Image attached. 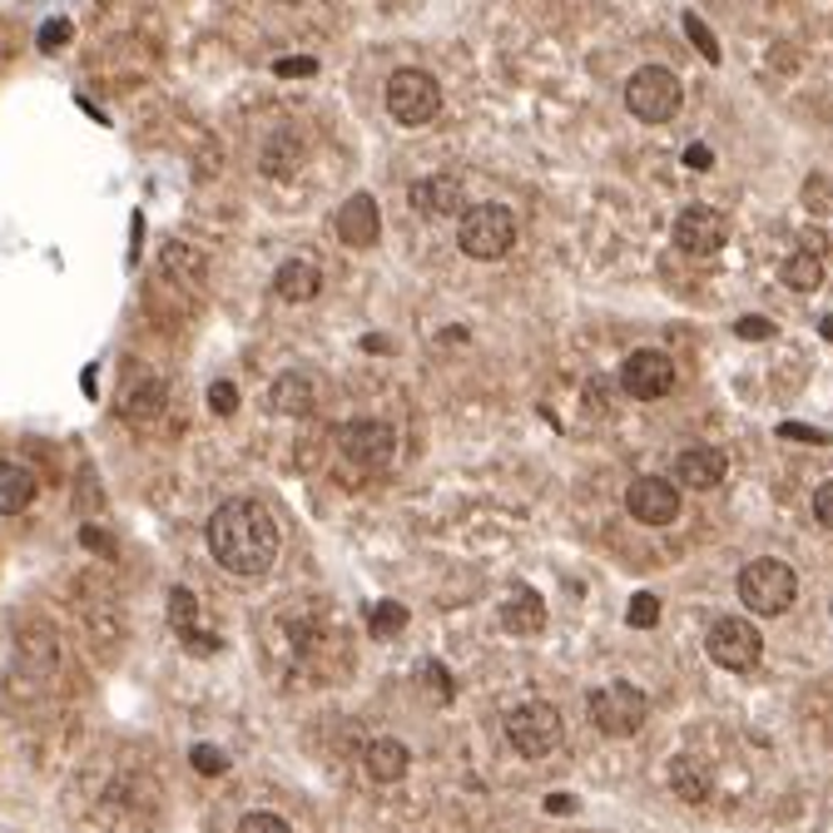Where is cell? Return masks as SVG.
Listing matches in <instances>:
<instances>
[{
    "instance_id": "cell-24",
    "label": "cell",
    "mask_w": 833,
    "mask_h": 833,
    "mask_svg": "<svg viewBox=\"0 0 833 833\" xmlns=\"http://www.w3.org/2000/svg\"><path fill=\"white\" fill-rule=\"evenodd\" d=\"M779 278H784V288H794V293H814V288L824 283V259L799 249V253H789V259H784Z\"/></svg>"
},
{
    "instance_id": "cell-39",
    "label": "cell",
    "mask_w": 833,
    "mask_h": 833,
    "mask_svg": "<svg viewBox=\"0 0 833 833\" xmlns=\"http://www.w3.org/2000/svg\"><path fill=\"white\" fill-rule=\"evenodd\" d=\"M611 382H605V378H591V388H585V402H591V408L595 412H605V408H611Z\"/></svg>"
},
{
    "instance_id": "cell-5",
    "label": "cell",
    "mask_w": 833,
    "mask_h": 833,
    "mask_svg": "<svg viewBox=\"0 0 833 833\" xmlns=\"http://www.w3.org/2000/svg\"><path fill=\"white\" fill-rule=\"evenodd\" d=\"M591 720H595V730L611 734V740H630V734L645 730L650 700H645V690H635L630 680H615V685L591 694Z\"/></svg>"
},
{
    "instance_id": "cell-34",
    "label": "cell",
    "mask_w": 833,
    "mask_h": 833,
    "mask_svg": "<svg viewBox=\"0 0 833 833\" xmlns=\"http://www.w3.org/2000/svg\"><path fill=\"white\" fill-rule=\"evenodd\" d=\"M209 408L219 412V416L239 412V392H233V382H213V388H209Z\"/></svg>"
},
{
    "instance_id": "cell-30",
    "label": "cell",
    "mask_w": 833,
    "mask_h": 833,
    "mask_svg": "<svg viewBox=\"0 0 833 833\" xmlns=\"http://www.w3.org/2000/svg\"><path fill=\"white\" fill-rule=\"evenodd\" d=\"M189 764H194L204 779L229 774V754H223V750H213V744H194V754H189Z\"/></svg>"
},
{
    "instance_id": "cell-26",
    "label": "cell",
    "mask_w": 833,
    "mask_h": 833,
    "mask_svg": "<svg viewBox=\"0 0 833 833\" xmlns=\"http://www.w3.org/2000/svg\"><path fill=\"white\" fill-rule=\"evenodd\" d=\"M402 625H408V605H398V601H378L368 611V630H372V635H382V640L398 635Z\"/></svg>"
},
{
    "instance_id": "cell-25",
    "label": "cell",
    "mask_w": 833,
    "mask_h": 833,
    "mask_svg": "<svg viewBox=\"0 0 833 833\" xmlns=\"http://www.w3.org/2000/svg\"><path fill=\"white\" fill-rule=\"evenodd\" d=\"M259 164H263V174H273V179H288V174H293L298 164H303V144H298L293 134H273L269 144H263Z\"/></svg>"
},
{
    "instance_id": "cell-42",
    "label": "cell",
    "mask_w": 833,
    "mask_h": 833,
    "mask_svg": "<svg viewBox=\"0 0 833 833\" xmlns=\"http://www.w3.org/2000/svg\"><path fill=\"white\" fill-rule=\"evenodd\" d=\"M779 432H784V436H794V442H829V436L819 432V426H804V422H784V426H779Z\"/></svg>"
},
{
    "instance_id": "cell-11",
    "label": "cell",
    "mask_w": 833,
    "mask_h": 833,
    "mask_svg": "<svg viewBox=\"0 0 833 833\" xmlns=\"http://www.w3.org/2000/svg\"><path fill=\"white\" fill-rule=\"evenodd\" d=\"M338 452H343L352 466H388L392 452H398V432H392L388 422H378V416H358V422L343 426Z\"/></svg>"
},
{
    "instance_id": "cell-14",
    "label": "cell",
    "mask_w": 833,
    "mask_h": 833,
    "mask_svg": "<svg viewBox=\"0 0 833 833\" xmlns=\"http://www.w3.org/2000/svg\"><path fill=\"white\" fill-rule=\"evenodd\" d=\"M333 229H338V239H343L348 249H372V243H378V233H382L378 199H372V194H352L348 204L338 209Z\"/></svg>"
},
{
    "instance_id": "cell-15",
    "label": "cell",
    "mask_w": 833,
    "mask_h": 833,
    "mask_svg": "<svg viewBox=\"0 0 833 833\" xmlns=\"http://www.w3.org/2000/svg\"><path fill=\"white\" fill-rule=\"evenodd\" d=\"M724 472H730V456H724L720 446H685V452L675 456V476H680V486H690V491H714L724 482Z\"/></svg>"
},
{
    "instance_id": "cell-32",
    "label": "cell",
    "mask_w": 833,
    "mask_h": 833,
    "mask_svg": "<svg viewBox=\"0 0 833 833\" xmlns=\"http://www.w3.org/2000/svg\"><path fill=\"white\" fill-rule=\"evenodd\" d=\"M239 833H293V829H288L278 814H269V809H253V814H243Z\"/></svg>"
},
{
    "instance_id": "cell-4",
    "label": "cell",
    "mask_w": 833,
    "mask_h": 833,
    "mask_svg": "<svg viewBox=\"0 0 833 833\" xmlns=\"http://www.w3.org/2000/svg\"><path fill=\"white\" fill-rule=\"evenodd\" d=\"M680 100H685V90H680L675 70L665 66H640L625 84V110L645 124H670L680 114Z\"/></svg>"
},
{
    "instance_id": "cell-45",
    "label": "cell",
    "mask_w": 833,
    "mask_h": 833,
    "mask_svg": "<svg viewBox=\"0 0 833 833\" xmlns=\"http://www.w3.org/2000/svg\"><path fill=\"white\" fill-rule=\"evenodd\" d=\"M362 348H368V352H392L388 338H362Z\"/></svg>"
},
{
    "instance_id": "cell-21",
    "label": "cell",
    "mask_w": 833,
    "mask_h": 833,
    "mask_svg": "<svg viewBox=\"0 0 833 833\" xmlns=\"http://www.w3.org/2000/svg\"><path fill=\"white\" fill-rule=\"evenodd\" d=\"M670 789H675L685 804H704V799H710V789H714L710 764L694 760V754H680V760L670 764Z\"/></svg>"
},
{
    "instance_id": "cell-6",
    "label": "cell",
    "mask_w": 833,
    "mask_h": 833,
    "mask_svg": "<svg viewBox=\"0 0 833 833\" xmlns=\"http://www.w3.org/2000/svg\"><path fill=\"white\" fill-rule=\"evenodd\" d=\"M388 114L408 130H422L442 114V84L426 70H398L388 80Z\"/></svg>"
},
{
    "instance_id": "cell-37",
    "label": "cell",
    "mask_w": 833,
    "mask_h": 833,
    "mask_svg": "<svg viewBox=\"0 0 833 833\" xmlns=\"http://www.w3.org/2000/svg\"><path fill=\"white\" fill-rule=\"evenodd\" d=\"M80 541L94 555H114V536H110V531H100V526H80Z\"/></svg>"
},
{
    "instance_id": "cell-10",
    "label": "cell",
    "mask_w": 833,
    "mask_h": 833,
    "mask_svg": "<svg viewBox=\"0 0 833 833\" xmlns=\"http://www.w3.org/2000/svg\"><path fill=\"white\" fill-rule=\"evenodd\" d=\"M621 388L630 392L635 402H655V398H670L675 392V362L655 348H640L625 358L621 368Z\"/></svg>"
},
{
    "instance_id": "cell-31",
    "label": "cell",
    "mask_w": 833,
    "mask_h": 833,
    "mask_svg": "<svg viewBox=\"0 0 833 833\" xmlns=\"http://www.w3.org/2000/svg\"><path fill=\"white\" fill-rule=\"evenodd\" d=\"M625 621L635 625V630H650L660 621V601L650 591H640V595H630V611H625Z\"/></svg>"
},
{
    "instance_id": "cell-16",
    "label": "cell",
    "mask_w": 833,
    "mask_h": 833,
    "mask_svg": "<svg viewBox=\"0 0 833 833\" xmlns=\"http://www.w3.org/2000/svg\"><path fill=\"white\" fill-rule=\"evenodd\" d=\"M412 209L426 219H456L462 213V184L456 174H426L412 184Z\"/></svg>"
},
{
    "instance_id": "cell-27",
    "label": "cell",
    "mask_w": 833,
    "mask_h": 833,
    "mask_svg": "<svg viewBox=\"0 0 833 833\" xmlns=\"http://www.w3.org/2000/svg\"><path fill=\"white\" fill-rule=\"evenodd\" d=\"M70 36H74V26L66 16H50L46 26H40V36H36V46L46 50V56H56V50H66L70 46Z\"/></svg>"
},
{
    "instance_id": "cell-47",
    "label": "cell",
    "mask_w": 833,
    "mask_h": 833,
    "mask_svg": "<svg viewBox=\"0 0 833 833\" xmlns=\"http://www.w3.org/2000/svg\"><path fill=\"white\" fill-rule=\"evenodd\" d=\"M283 6H298V0H283Z\"/></svg>"
},
{
    "instance_id": "cell-1",
    "label": "cell",
    "mask_w": 833,
    "mask_h": 833,
    "mask_svg": "<svg viewBox=\"0 0 833 833\" xmlns=\"http://www.w3.org/2000/svg\"><path fill=\"white\" fill-rule=\"evenodd\" d=\"M209 551L223 571L263 575L278 561V526L259 501H223L209 516Z\"/></svg>"
},
{
    "instance_id": "cell-40",
    "label": "cell",
    "mask_w": 833,
    "mask_h": 833,
    "mask_svg": "<svg viewBox=\"0 0 833 833\" xmlns=\"http://www.w3.org/2000/svg\"><path fill=\"white\" fill-rule=\"evenodd\" d=\"M814 516H819V521H824V526L833 531V482H824V486L814 491Z\"/></svg>"
},
{
    "instance_id": "cell-23",
    "label": "cell",
    "mask_w": 833,
    "mask_h": 833,
    "mask_svg": "<svg viewBox=\"0 0 833 833\" xmlns=\"http://www.w3.org/2000/svg\"><path fill=\"white\" fill-rule=\"evenodd\" d=\"M313 402H318V388H313L308 372H283V378L273 382V412L308 416V412H313Z\"/></svg>"
},
{
    "instance_id": "cell-28",
    "label": "cell",
    "mask_w": 833,
    "mask_h": 833,
    "mask_svg": "<svg viewBox=\"0 0 833 833\" xmlns=\"http://www.w3.org/2000/svg\"><path fill=\"white\" fill-rule=\"evenodd\" d=\"M164 273H189V278H199V273H204V259H199L189 243H169V249H164Z\"/></svg>"
},
{
    "instance_id": "cell-3",
    "label": "cell",
    "mask_w": 833,
    "mask_h": 833,
    "mask_svg": "<svg viewBox=\"0 0 833 833\" xmlns=\"http://www.w3.org/2000/svg\"><path fill=\"white\" fill-rule=\"evenodd\" d=\"M799 595V575L794 565L774 561V555H760L740 571V601L750 605L754 615H784Z\"/></svg>"
},
{
    "instance_id": "cell-41",
    "label": "cell",
    "mask_w": 833,
    "mask_h": 833,
    "mask_svg": "<svg viewBox=\"0 0 833 833\" xmlns=\"http://www.w3.org/2000/svg\"><path fill=\"white\" fill-rule=\"evenodd\" d=\"M804 204L819 209V213L829 209V179H809V184H804Z\"/></svg>"
},
{
    "instance_id": "cell-9",
    "label": "cell",
    "mask_w": 833,
    "mask_h": 833,
    "mask_svg": "<svg viewBox=\"0 0 833 833\" xmlns=\"http://www.w3.org/2000/svg\"><path fill=\"white\" fill-rule=\"evenodd\" d=\"M670 239H675V249L690 253V259H710V253H720L724 243H730V219H724L720 209L694 204V209H685L675 219Z\"/></svg>"
},
{
    "instance_id": "cell-43",
    "label": "cell",
    "mask_w": 833,
    "mask_h": 833,
    "mask_svg": "<svg viewBox=\"0 0 833 833\" xmlns=\"http://www.w3.org/2000/svg\"><path fill=\"white\" fill-rule=\"evenodd\" d=\"M804 253H819V259H824V253H829V233L809 229V233H804Z\"/></svg>"
},
{
    "instance_id": "cell-46",
    "label": "cell",
    "mask_w": 833,
    "mask_h": 833,
    "mask_svg": "<svg viewBox=\"0 0 833 833\" xmlns=\"http://www.w3.org/2000/svg\"><path fill=\"white\" fill-rule=\"evenodd\" d=\"M824 338H829V343H833V318H824Z\"/></svg>"
},
{
    "instance_id": "cell-7",
    "label": "cell",
    "mask_w": 833,
    "mask_h": 833,
    "mask_svg": "<svg viewBox=\"0 0 833 833\" xmlns=\"http://www.w3.org/2000/svg\"><path fill=\"white\" fill-rule=\"evenodd\" d=\"M506 740L516 744V754L526 760H546V754L561 744V710L546 700H526L506 714Z\"/></svg>"
},
{
    "instance_id": "cell-33",
    "label": "cell",
    "mask_w": 833,
    "mask_h": 833,
    "mask_svg": "<svg viewBox=\"0 0 833 833\" xmlns=\"http://www.w3.org/2000/svg\"><path fill=\"white\" fill-rule=\"evenodd\" d=\"M273 74H283V80H308V74H318V60L313 56H283L273 66Z\"/></svg>"
},
{
    "instance_id": "cell-44",
    "label": "cell",
    "mask_w": 833,
    "mask_h": 833,
    "mask_svg": "<svg viewBox=\"0 0 833 833\" xmlns=\"http://www.w3.org/2000/svg\"><path fill=\"white\" fill-rule=\"evenodd\" d=\"M546 809H551V814H571L575 799H571V794H551V799H546Z\"/></svg>"
},
{
    "instance_id": "cell-20",
    "label": "cell",
    "mask_w": 833,
    "mask_h": 833,
    "mask_svg": "<svg viewBox=\"0 0 833 833\" xmlns=\"http://www.w3.org/2000/svg\"><path fill=\"white\" fill-rule=\"evenodd\" d=\"M164 398H169V388L159 378H139V382L124 388L120 416H124V422H154V416L164 412Z\"/></svg>"
},
{
    "instance_id": "cell-13",
    "label": "cell",
    "mask_w": 833,
    "mask_h": 833,
    "mask_svg": "<svg viewBox=\"0 0 833 833\" xmlns=\"http://www.w3.org/2000/svg\"><path fill=\"white\" fill-rule=\"evenodd\" d=\"M169 625H174L179 645H184L189 655H219V635H209V630L199 625V601L189 585H174V591H169Z\"/></svg>"
},
{
    "instance_id": "cell-8",
    "label": "cell",
    "mask_w": 833,
    "mask_h": 833,
    "mask_svg": "<svg viewBox=\"0 0 833 833\" xmlns=\"http://www.w3.org/2000/svg\"><path fill=\"white\" fill-rule=\"evenodd\" d=\"M704 650H710V660L720 670H754L760 665V655H764V640H760V630H754L750 621H740V615H724V621H714L710 625V640H704Z\"/></svg>"
},
{
    "instance_id": "cell-35",
    "label": "cell",
    "mask_w": 833,
    "mask_h": 833,
    "mask_svg": "<svg viewBox=\"0 0 833 833\" xmlns=\"http://www.w3.org/2000/svg\"><path fill=\"white\" fill-rule=\"evenodd\" d=\"M734 333L744 338V343H764V338H774V323H769V318H740V323H734Z\"/></svg>"
},
{
    "instance_id": "cell-22",
    "label": "cell",
    "mask_w": 833,
    "mask_h": 833,
    "mask_svg": "<svg viewBox=\"0 0 833 833\" xmlns=\"http://www.w3.org/2000/svg\"><path fill=\"white\" fill-rule=\"evenodd\" d=\"M36 476L20 462H0V516H20V511L36 501Z\"/></svg>"
},
{
    "instance_id": "cell-2",
    "label": "cell",
    "mask_w": 833,
    "mask_h": 833,
    "mask_svg": "<svg viewBox=\"0 0 833 833\" xmlns=\"http://www.w3.org/2000/svg\"><path fill=\"white\" fill-rule=\"evenodd\" d=\"M456 243H462L466 259L496 263L501 253H511V243H516V219H511L506 204H472V209H462Z\"/></svg>"
},
{
    "instance_id": "cell-19",
    "label": "cell",
    "mask_w": 833,
    "mask_h": 833,
    "mask_svg": "<svg viewBox=\"0 0 833 833\" xmlns=\"http://www.w3.org/2000/svg\"><path fill=\"white\" fill-rule=\"evenodd\" d=\"M318 288H323V273H318L313 259H288L283 269L273 273V293L283 303H313Z\"/></svg>"
},
{
    "instance_id": "cell-18",
    "label": "cell",
    "mask_w": 833,
    "mask_h": 833,
    "mask_svg": "<svg viewBox=\"0 0 833 833\" xmlns=\"http://www.w3.org/2000/svg\"><path fill=\"white\" fill-rule=\"evenodd\" d=\"M546 625V601H541L531 585H516V591L501 601V630L506 635H541Z\"/></svg>"
},
{
    "instance_id": "cell-17",
    "label": "cell",
    "mask_w": 833,
    "mask_h": 833,
    "mask_svg": "<svg viewBox=\"0 0 833 833\" xmlns=\"http://www.w3.org/2000/svg\"><path fill=\"white\" fill-rule=\"evenodd\" d=\"M362 769H368L372 784H398L412 769V750L402 740H392V734H382V740H372L368 750H362Z\"/></svg>"
},
{
    "instance_id": "cell-12",
    "label": "cell",
    "mask_w": 833,
    "mask_h": 833,
    "mask_svg": "<svg viewBox=\"0 0 833 833\" xmlns=\"http://www.w3.org/2000/svg\"><path fill=\"white\" fill-rule=\"evenodd\" d=\"M625 506L640 526H670L680 516V486L665 476H635L625 491Z\"/></svg>"
},
{
    "instance_id": "cell-36",
    "label": "cell",
    "mask_w": 833,
    "mask_h": 833,
    "mask_svg": "<svg viewBox=\"0 0 833 833\" xmlns=\"http://www.w3.org/2000/svg\"><path fill=\"white\" fill-rule=\"evenodd\" d=\"M422 675H426V685H432L436 704H446V700H452V675H446V670L436 665V660H426V665H422Z\"/></svg>"
},
{
    "instance_id": "cell-38",
    "label": "cell",
    "mask_w": 833,
    "mask_h": 833,
    "mask_svg": "<svg viewBox=\"0 0 833 833\" xmlns=\"http://www.w3.org/2000/svg\"><path fill=\"white\" fill-rule=\"evenodd\" d=\"M685 169H694V174L714 169V149H710V144H690V149H685Z\"/></svg>"
},
{
    "instance_id": "cell-29",
    "label": "cell",
    "mask_w": 833,
    "mask_h": 833,
    "mask_svg": "<svg viewBox=\"0 0 833 833\" xmlns=\"http://www.w3.org/2000/svg\"><path fill=\"white\" fill-rule=\"evenodd\" d=\"M685 36L694 40V50H700V56H704V60H710V66H720V40H714V36H710V26H704V20H700V16H694V10H690V16H685Z\"/></svg>"
}]
</instances>
